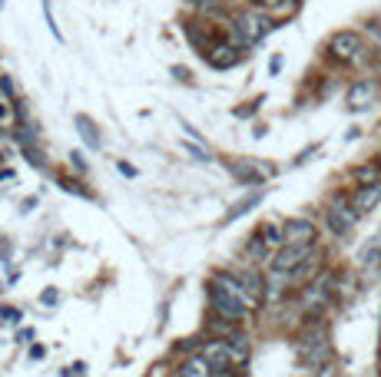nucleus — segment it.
<instances>
[{
  "instance_id": "obj_1",
  "label": "nucleus",
  "mask_w": 381,
  "mask_h": 377,
  "mask_svg": "<svg viewBox=\"0 0 381 377\" xmlns=\"http://www.w3.org/2000/svg\"><path fill=\"white\" fill-rule=\"evenodd\" d=\"M209 302L216 308V315L226 321H239L246 315V298L239 295V291H229L226 284H209Z\"/></svg>"
},
{
  "instance_id": "obj_2",
  "label": "nucleus",
  "mask_w": 381,
  "mask_h": 377,
  "mask_svg": "<svg viewBox=\"0 0 381 377\" xmlns=\"http://www.w3.org/2000/svg\"><path fill=\"white\" fill-rule=\"evenodd\" d=\"M328 50H332V57L342 60V63H355V60L362 57L365 40H362V34H355V30H338L335 37L328 40Z\"/></svg>"
},
{
  "instance_id": "obj_3",
  "label": "nucleus",
  "mask_w": 381,
  "mask_h": 377,
  "mask_svg": "<svg viewBox=\"0 0 381 377\" xmlns=\"http://www.w3.org/2000/svg\"><path fill=\"white\" fill-rule=\"evenodd\" d=\"M268 30H272L268 17L255 14V10H249V14H239V17H235V37L242 40V43H259Z\"/></svg>"
},
{
  "instance_id": "obj_4",
  "label": "nucleus",
  "mask_w": 381,
  "mask_h": 377,
  "mask_svg": "<svg viewBox=\"0 0 381 377\" xmlns=\"http://www.w3.org/2000/svg\"><path fill=\"white\" fill-rule=\"evenodd\" d=\"M308 252H312V245H295V242H288V245L275 255V271H279V275L295 271L302 262H308Z\"/></svg>"
},
{
  "instance_id": "obj_5",
  "label": "nucleus",
  "mask_w": 381,
  "mask_h": 377,
  "mask_svg": "<svg viewBox=\"0 0 381 377\" xmlns=\"http://www.w3.org/2000/svg\"><path fill=\"white\" fill-rule=\"evenodd\" d=\"M203 358L212 364V371H229L235 364V354H232V344L229 341H212L203 348Z\"/></svg>"
},
{
  "instance_id": "obj_6",
  "label": "nucleus",
  "mask_w": 381,
  "mask_h": 377,
  "mask_svg": "<svg viewBox=\"0 0 381 377\" xmlns=\"http://www.w3.org/2000/svg\"><path fill=\"white\" fill-rule=\"evenodd\" d=\"M229 172L242 182V186H259L266 182V172H272L268 166H252V162H229Z\"/></svg>"
},
{
  "instance_id": "obj_7",
  "label": "nucleus",
  "mask_w": 381,
  "mask_h": 377,
  "mask_svg": "<svg viewBox=\"0 0 381 377\" xmlns=\"http://www.w3.org/2000/svg\"><path fill=\"white\" fill-rule=\"evenodd\" d=\"M355 219H358V212L355 208H345V206H332L328 208V226L335 235H348L351 226H355Z\"/></svg>"
},
{
  "instance_id": "obj_8",
  "label": "nucleus",
  "mask_w": 381,
  "mask_h": 377,
  "mask_svg": "<svg viewBox=\"0 0 381 377\" xmlns=\"http://www.w3.org/2000/svg\"><path fill=\"white\" fill-rule=\"evenodd\" d=\"M381 199V182H368V186H362L358 192H355V199H351V208L362 215V212H371V208L378 206Z\"/></svg>"
},
{
  "instance_id": "obj_9",
  "label": "nucleus",
  "mask_w": 381,
  "mask_h": 377,
  "mask_svg": "<svg viewBox=\"0 0 381 377\" xmlns=\"http://www.w3.org/2000/svg\"><path fill=\"white\" fill-rule=\"evenodd\" d=\"M286 239L295 242V245H312L315 242V226L305 222V219H292V222H286Z\"/></svg>"
},
{
  "instance_id": "obj_10",
  "label": "nucleus",
  "mask_w": 381,
  "mask_h": 377,
  "mask_svg": "<svg viewBox=\"0 0 381 377\" xmlns=\"http://www.w3.org/2000/svg\"><path fill=\"white\" fill-rule=\"evenodd\" d=\"M209 63L216 66V70H229V66H235L239 60H242V53L235 50V47H229V43H219V47H209Z\"/></svg>"
},
{
  "instance_id": "obj_11",
  "label": "nucleus",
  "mask_w": 381,
  "mask_h": 377,
  "mask_svg": "<svg viewBox=\"0 0 381 377\" xmlns=\"http://www.w3.org/2000/svg\"><path fill=\"white\" fill-rule=\"evenodd\" d=\"M375 99V83L371 80H362L348 90V110H365L368 103Z\"/></svg>"
},
{
  "instance_id": "obj_12",
  "label": "nucleus",
  "mask_w": 381,
  "mask_h": 377,
  "mask_svg": "<svg viewBox=\"0 0 381 377\" xmlns=\"http://www.w3.org/2000/svg\"><path fill=\"white\" fill-rule=\"evenodd\" d=\"M73 126H76V132H80V139H83L90 149H100V143H103V139H100V132H96V123L90 119V116H86V113H76L73 116Z\"/></svg>"
},
{
  "instance_id": "obj_13",
  "label": "nucleus",
  "mask_w": 381,
  "mask_h": 377,
  "mask_svg": "<svg viewBox=\"0 0 381 377\" xmlns=\"http://www.w3.org/2000/svg\"><path fill=\"white\" fill-rule=\"evenodd\" d=\"M212 374V364L203 354L199 358H189L183 367H179V377H209Z\"/></svg>"
},
{
  "instance_id": "obj_14",
  "label": "nucleus",
  "mask_w": 381,
  "mask_h": 377,
  "mask_svg": "<svg viewBox=\"0 0 381 377\" xmlns=\"http://www.w3.org/2000/svg\"><path fill=\"white\" fill-rule=\"evenodd\" d=\"M262 202V192H252L249 199H242V202H235V206L229 208V215H226V222H232V219H239V215H246L249 208H255Z\"/></svg>"
},
{
  "instance_id": "obj_15",
  "label": "nucleus",
  "mask_w": 381,
  "mask_h": 377,
  "mask_svg": "<svg viewBox=\"0 0 381 377\" xmlns=\"http://www.w3.org/2000/svg\"><path fill=\"white\" fill-rule=\"evenodd\" d=\"M358 262L365 265V268H378V262H381V242H371L368 248H362V258Z\"/></svg>"
},
{
  "instance_id": "obj_16",
  "label": "nucleus",
  "mask_w": 381,
  "mask_h": 377,
  "mask_svg": "<svg viewBox=\"0 0 381 377\" xmlns=\"http://www.w3.org/2000/svg\"><path fill=\"white\" fill-rule=\"evenodd\" d=\"M229 344H232V354H235V361L242 364V361L249 358V344H246V338L239 335V338H232V341H229Z\"/></svg>"
},
{
  "instance_id": "obj_17",
  "label": "nucleus",
  "mask_w": 381,
  "mask_h": 377,
  "mask_svg": "<svg viewBox=\"0 0 381 377\" xmlns=\"http://www.w3.org/2000/svg\"><path fill=\"white\" fill-rule=\"evenodd\" d=\"M355 175H358V179H365L362 186H368V182H378V166H362Z\"/></svg>"
},
{
  "instance_id": "obj_18",
  "label": "nucleus",
  "mask_w": 381,
  "mask_h": 377,
  "mask_svg": "<svg viewBox=\"0 0 381 377\" xmlns=\"http://www.w3.org/2000/svg\"><path fill=\"white\" fill-rule=\"evenodd\" d=\"M183 149L189 152L192 159H199V162H209V152H206V149H196L192 143H183Z\"/></svg>"
},
{
  "instance_id": "obj_19",
  "label": "nucleus",
  "mask_w": 381,
  "mask_h": 377,
  "mask_svg": "<svg viewBox=\"0 0 381 377\" xmlns=\"http://www.w3.org/2000/svg\"><path fill=\"white\" fill-rule=\"evenodd\" d=\"M0 318H3V321H10V324H17V321L23 318V315H20L17 308H3V311H0Z\"/></svg>"
},
{
  "instance_id": "obj_20",
  "label": "nucleus",
  "mask_w": 381,
  "mask_h": 377,
  "mask_svg": "<svg viewBox=\"0 0 381 377\" xmlns=\"http://www.w3.org/2000/svg\"><path fill=\"white\" fill-rule=\"evenodd\" d=\"M0 90H3L7 96L17 93V90H14V80H10V76H0Z\"/></svg>"
},
{
  "instance_id": "obj_21",
  "label": "nucleus",
  "mask_w": 381,
  "mask_h": 377,
  "mask_svg": "<svg viewBox=\"0 0 381 377\" xmlns=\"http://www.w3.org/2000/svg\"><path fill=\"white\" fill-rule=\"evenodd\" d=\"M40 302H43V304H57V291H43V295H40Z\"/></svg>"
},
{
  "instance_id": "obj_22",
  "label": "nucleus",
  "mask_w": 381,
  "mask_h": 377,
  "mask_svg": "<svg viewBox=\"0 0 381 377\" xmlns=\"http://www.w3.org/2000/svg\"><path fill=\"white\" fill-rule=\"evenodd\" d=\"M119 172H123V175H136V169L133 166H126V162H119Z\"/></svg>"
},
{
  "instance_id": "obj_23",
  "label": "nucleus",
  "mask_w": 381,
  "mask_h": 377,
  "mask_svg": "<svg viewBox=\"0 0 381 377\" xmlns=\"http://www.w3.org/2000/svg\"><path fill=\"white\" fill-rule=\"evenodd\" d=\"M252 3H279V0H252Z\"/></svg>"
},
{
  "instance_id": "obj_24",
  "label": "nucleus",
  "mask_w": 381,
  "mask_h": 377,
  "mask_svg": "<svg viewBox=\"0 0 381 377\" xmlns=\"http://www.w3.org/2000/svg\"><path fill=\"white\" fill-rule=\"evenodd\" d=\"M0 7H3V0H0Z\"/></svg>"
}]
</instances>
